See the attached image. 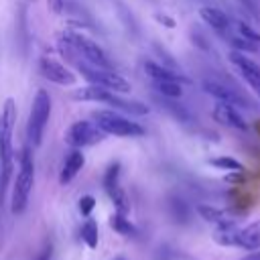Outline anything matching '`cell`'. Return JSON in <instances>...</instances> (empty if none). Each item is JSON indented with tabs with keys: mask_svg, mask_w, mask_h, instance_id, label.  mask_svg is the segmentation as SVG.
<instances>
[{
	"mask_svg": "<svg viewBox=\"0 0 260 260\" xmlns=\"http://www.w3.org/2000/svg\"><path fill=\"white\" fill-rule=\"evenodd\" d=\"M14 124H16V102L14 98H6L0 112V223H2L4 195L14 167Z\"/></svg>",
	"mask_w": 260,
	"mask_h": 260,
	"instance_id": "cell-1",
	"label": "cell"
},
{
	"mask_svg": "<svg viewBox=\"0 0 260 260\" xmlns=\"http://www.w3.org/2000/svg\"><path fill=\"white\" fill-rule=\"evenodd\" d=\"M63 55H67L73 65L77 67V71L81 73V77H85L89 83L93 85H100V87H106L110 91H116V93H128L132 89L130 81L124 79L120 73H116L114 69H104V67H98V65H91L83 59H79L77 55L69 53V51H61Z\"/></svg>",
	"mask_w": 260,
	"mask_h": 260,
	"instance_id": "cell-2",
	"label": "cell"
},
{
	"mask_svg": "<svg viewBox=\"0 0 260 260\" xmlns=\"http://www.w3.org/2000/svg\"><path fill=\"white\" fill-rule=\"evenodd\" d=\"M32 185H35V162H32L30 148H24L22 154H20L18 173L14 177L12 193H10V211L14 215L24 213V209L28 205V199H30Z\"/></svg>",
	"mask_w": 260,
	"mask_h": 260,
	"instance_id": "cell-3",
	"label": "cell"
},
{
	"mask_svg": "<svg viewBox=\"0 0 260 260\" xmlns=\"http://www.w3.org/2000/svg\"><path fill=\"white\" fill-rule=\"evenodd\" d=\"M59 49L61 51H69L77 57H81L83 61L104 67V69H112V63L106 55V51L91 39L83 37L81 32H63L61 41H59Z\"/></svg>",
	"mask_w": 260,
	"mask_h": 260,
	"instance_id": "cell-4",
	"label": "cell"
},
{
	"mask_svg": "<svg viewBox=\"0 0 260 260\" xmlns=\"http://www.w3.org/2000/svg\"><path fill=\"white\" fill-rule=\"evenodd\" d=\"M91 118H93V122H95L106 134H110V136L138 138V136H142V134L146 132L138 122H134V120H130V118H126V116H122L118 110H95V112L91 114Z\"/></svg>",
	"mask_w": 260,
	"mask_h": 260,
	"instance_id": "cell-5",
	"label": "cell"
},
{
	"mask_svg": "<svg viewBox=\"0 0 260 260\" xmlns=\"http://www.w3.org/2000/svg\"><path fill=\"white\" fill-rule=\"evenodd\" d=\"M51 118V95L45 89H39L35 93L30 112H28V122H26V138L32 146H41L47 122Z\"/></svg>",
	"mask_w": 260,
	"mask_h": 260,
	"instance_id": "cell-6",
	"label": "cell"
},
{
	"mask_svg": "<svg viewBox=\"0 0 260 260\" xmlns=\"http://www.w3.org/2000/svg\"><path fill=\"white\" fill-rule=\"evenodd\" d=\"M106 138V132L91 120H77L73 122L67 130L63 140L73 146V148H83V146H93Z\"/></svg>",
	"mask_w": 260,
	"mask_h": 260,
	"instance_id": "cell-7",
	"label": "cell"
},
{
	"mask_svg": "<svg viewBox=\"0 0 260 260\" xmlns=\"http://www.w3.org/2000/svg\"><path fill=\"white\" fill-rule=\"evenodd\" d=\"M104 189H106L108 197L114 201L116 211L126 213V211L130 209L128 195H126V191L120 187V162H112V165L106 169V173H104Z\"/></svg>",
	"mask_w": 260,
	"mask_h": 260,
	"instance_id": "cell-8",
	"label": "cell"
},
{
	"mask_svg": "<svg viewBox=\"0 0 260 260\" xmlns=\"http://www.w3.org/2000/svg\"><path fill=\"white\" fill-rule=\"evenodd\" d=\"M39 69H41L45 79H49L57 85H73L75 79H77L75 73L69 67H65L61 61H57L53 57H47V55L39 59Z\"/></svg>",
	"mask_w": 260,
	"mask_h": 260,
	"instance_id": "cell-9",
	"label": "cell"
},
{
	"mask_svg": "<svg viewBox=\"0 0 260 260\" xmlns=\"http://www.w3.org/2000/svg\"><path fill=\"white\" fill-rule=\"evenodd\" d=\"M230 63L236 67V71L242 75V79L254 89L258 91L260 89V65L252 59V57H246L242 51H232L230 53Z\"/></svg>",
	"mask_w": 260,
	"mask_h": 260,
	"instance_id": "cell-10",
	"label": "cell"
},
{
	"mask_svg": "<svg viewBox=\"0 0 260 260\" xmlns=\"http://www.w3.org/2000/svg\"><path fill=\"white\" fill-rule=\"evenodd\" d=\"M203 91L209 93L211 98H215L217 102H223V104H230L234 108H246V100L232 87L219 83V81H213V79H205L203 81Z\"/></svg>",
	"mask_w": 260,
	"mask_h": 260,
	"instance_id": "cell-11",
	"label": "cell"
},
{
	"mask_svg": "<svg viewBox=\"0 0 260 260\" xmlns=\"http://www.w3.org/2000/svg\"><path fill=\"white\" fill-rule=\"evenodd\" d=\"M211 116L215 122H219L221 126H228V128H234V130H248V122L240 116V112L230 106V104H223V102H215L213 110H211Z\"/></svg>",
	"mask_w": 260,
	"mask_h": 260,
	"instance_id": "cell-12",
	"label": "cell"
},
{
	"mask_svg": "<svg viewBox=\"0 0 260 260\" xmlns=\"http://www.w3.org/2000/svg\"><path fill=\"white\" fill-rule=\"evenodd\" d=\"M108 106H112L114 110H120V112H126L130 116H146L150 112V108L144 104V102H138V100H128V98H122L120 93L116 91H110L106 102Z\"/></svg>",
	"mask_w": 260,
	"mask_h": 260,
	"instance_id": "cell-13",
	"label": "cell"
},
{
	"mask_svg": "<svg viewBox=\"0 0 260 260\" xmlns=\"http://www.w3.org/2000/svg\"><path fill=\"white\" fill-rule=\"evenodd\" d=\"M83 165H85V156H83L81 148H73L67 154V158L63 160V167H61V173H59V183L61 185L71 183L77 177V173L83 169Z\"/></svg>",
	"mask_w": 260,
	"mask_h": 260,
	"instance_id": "cell-14",
	"label": "cell"
},
{
	"mask_svg": "<svg viewBox=\"0 0 260 260\" xmlns=\"http://www.w3.org/2000/svg\"><path fill=\"white\" fill-rule=\"evenodd\" d=\"M236 248H242V250H258L260 248V219L244 225V228H238V236H236Z\"/></svg>",
	"mask_w": 260,
	"mask_h": 260,
	"instance_id": "cell-15",
	"label": "cell"
},
{
	"mask_svg": "<svg viewBox=\"0 0 260 260\" xmlns=\"http://www.w3.org/2000/svg\"><path fill=\"white\" fill-rule=\"evenodd\" d=\"M199 16L205 24H209L213 30H217L219 35H225L228 28H230V18L223 10L215 8V6H203L199 8Z\"/></svg>",
	"mask_w": 260,
	"mask_h": 260,
	"instance_id": "cell-16",
	"label": "cell"
},
{
	"mask_svg": "<svg viewBox=\"0 0 260 260\" xmlns=\"http://www.w3.org/2000/svg\"><path fill=\"white\" fill-rule=\"evenodd\" d=\"M144 71L152 81H179V83H187L189 81L185 75L160 65V63H154V61H146L144 63Z\"/></svg>",
	"mask_w": 260,
	"mask_h": 260,
	"instance_id": "cell-17",
	"label": "cell"
},
{
	"mask_svg": "<svg viewBox=\"0 0 260 260\" xmlns=\"http://www.w3.org/2000/svg\"><path fill=\"white\" fill-rule=\"evenodd\" d=\"M108 93H110V89L89 83L85 87L75 89L73 91V100H77V102H100V104H104L106 98H108Z\"/></svg>",
	"mask_w": 260,
	"mask_h": 260,
	"instance_id": "cell-18",
	"label": "cell"
},
{
	"mask_svg": "<svg viewBox=\"0 0 260 260\" xmlns=\"http://www.w3.org/2000/svg\"><path fill=\"white\" fill-rule=\"evenodd\" d=\"M236 236H238V228H236V223H234V221L219 223V225H215L213 242H215V244H219V246L236 248Z\"/></svg>",
	"mask_w": 260,
	"mask_h": 260,
	"instance_id": "cell-19",
	"label": "cell"
},
{
	"mask_svg": "<svg viewBox=\"0 0 260 260\" xmlns=\"http://www.w3.org/2000/svg\"><path fill=\"white\" fill-rule=\"evenodd\" d=\"M197 213L205 219V221H209V223H213V225H219V223H228V221H234L223 209H219V207H213V205H199L197 207Z\"/></svg>",
	"mask_w": 260,
	"mask_h": 260,
	"instance_id": "cell-20",
	"label": "cell"
},
{
	"mask_svg": "<svg viewBox=\"0 0 260 260\" xmlns=\"http://www.w3.org/2000/svg\"><path fill=\"white\" fill-rule=\"evenodd\" d=\"M158 104H160V108L162 110H167L175 120H179V122H189L191 120V114L187 112V108L185 106H181V104H177L175 100H171V98H158Z\"/></svg>",
	"mask_w": 260,
	"mask_h": 260,
	"instance_id": "cell-21",
	"label": "cell"
},
{
	"mask_svg": "<svg viewBox=\"0 0 260 260\" xmlns=\"http://www.w3.org/2000/svg\"><path fill=\"white\" fill-rule=\"evenodd\" d=\"M110 228L120 236H138V230L132 225L130 219H126V213H120V211H116L110 217Z\"/></svg>",
	"mask_w": 260,
	"mask_h": 260,
	"instance_id": "cell-22",
	"label": "cell"
},
{
	"mask_svg": "<svg viewBox=\"0 0 260 260\" xmlns=\"http://www.w3.org/2000/svg\"><path fill=\"white\" fill-rule=\"evenodd\" d=\"M152 85H154L156 93L162 98L179 100L183 95V83H179V81H152Z\"/></svg>",
	"mask_w": 260,
	"mask_h": 260,
	"instance_id": "cell-23",
	"label": "cell"
},
{
	"mask_svg": "<svg viewBox=\"0 0 260 260\" xmlns=\"http://www.w3.org/2000/svg\"><path fill=\"white\" fill-rule=\"evenodd\" d=\"M81 240L85 242L87 248H95L100 242V232H98V223L93 219H85V223L81 225Z\"/></svg>",
	"mask_w": 260,
	"mask_h": 260,
	"instance_id": "cell-24",
	"label": "cell"
},
{
	"mask_svg": "<svg viewBox=\"0 0 260 260\" xmlns=\"http://www.w3.org/2000/svg\"><path fill=\"white\" fill-rule=\"evenodd\" d=\"M209 165L211 167H217L221 171H234V173H244V165L232 156H215V158H209Z\"/></svg>",
	"mask_w": 260,
	"mask_h": 260,
	"instance_id": "cell-25",
	"label": "cell"
},
{
	"mask_svg": "<svg viewBox=\"0 0 260 260\" xmlns=\"http://www.w3.org/2000/svg\"><path fill=\"white\" fill-rule=\"evenodd\" d=\"M236 30H238V35H240V37H244V39H248V41H252V43L260 45V32H258V30H254L248 22L238 20V22H236Z\"/></svg>",
	"mask_w": 260,
	"mask_h": 260,
	"instance_id": "cell-26",
	"label": "cell"
},
{
	"mask_svg": "<svg viewBox=\"0 0 260 260\" xmlns=\"http://www.w3.org/2000/svg\"><path fill=\"white\" fill-rule=\"evenodd\" d=\"M230 43H232V47L236 49V51H250V53H254V51H258V47L260 45H256V43H252V41H248V39H244V37H240V35H236V37H230Z\"/></svg>",
	"mask_w": 260,
	"mask_h": 260,
	"instance_id": "cell-27",
	"label": "cell"
},
{
	"mask_svg": "<svg viewBox=\"0 0 260 260\" xmlns=\"http://www.w3.org/2000/svg\"><path fill=\"white\" fill-rule=\"evenodd\" d=\"M77 209L83 217H89V213L95 209V197L93 195H81L77 201Z\"/></svg>",
	"mask_w": 260,
	"mask_h": 260,
	"instance_id": "cell-28",
	"label": "cell"
},
{
	"mask_svg": "<svg viewBox=\"0 0 260 260\" xmlns=\"http://www.w3.org/2000/svg\"><path fill=\"white\" fill-rule=\"evenodd\" d=\"M47 6L53 14H61L65 8V0H47Z\"/></svg>",
	"mask_w": 260,
	"mask_h": 260,
	"instance_id": "cell-29",
	"label": "cell"
},
{
	"mask_svg": "<svg viewBox=\"0 0 260 260\" xmlns=\"http://www.w3.org/2000/svg\"><path fill=\"white\" fill-rule=\"evenodd\" d=\"M156 20L165 22V26H169V28H173V26H175V20H173V18H169V16H165V14H156Z\"/></svg>",
	"mask_w": 260,
	"mask_h": 260,
	"instance_id": "cell-30",
	"label": "cell"
},
{
	"mask_svg": "<svg viewBox=\"0 0 260 260\" xmlns=\"http://www.w3.org/2000/svg\"><path fill=\"white\" fill-rule=\"evenodd\" d=\"M242 260H260V248H258V250H252V252L246 254Z\"/></svg>",
	"mask_w": 260,
	"mask_h": 260,
	"instance_id": "cell-31",
	"label": "cell"
},
{
	"mask_svg": "<svg viewBox=\"0 0 260 260\" xmlns=\"http://www.w3.org/2000/svg\"><path fill=\"white\" fill-rule=\"evenodd\" d=\"M114 260H126V258H122V256H118V258H114Z\"/></svg>",
	"mask_w": 260,
	"mask_h": 260,
	"instance_id": "cell-32",
	"label": "cell"
},
{
	"mask_svg": "<svg viewBox=\"0 0 260 260\" xmlns=\"http://www.w3.org/2000/svg\"><path fill=\"white\" fill-rule=\"evenodd\" d=\"M256 95H258V98H260V89H258V91H256Z\"/></svg>",
	"mask_w": 260,
	"mask_h": 260,
	"instance_id": "cell-33",
	"label": "cell"
},
{
	"mask_svg": "<svg viewBox=\"0 0 260 260\" xmlns=\"http://www.w3.org/2000/svg\"><path fill=\"white\" fill-rule=\"evenodd\" d=\"M26 2H35V0H26Z\"/></svg>",
	"mask_w": 260,
	"mask_h": 260,
	"instance_id": "cell-34",
	"label": "cell"
}]
</instances>
